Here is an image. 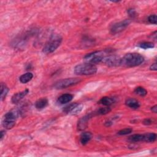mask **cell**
Segmentation results:
<instances>
[{"label":"cell","instance_id":"cell-1","mask_svg":"<svg viewBox=\"0 0 157 157\" xmlns=\"http://www.w3.org/2000/svg\"><path fill=\"white\" fill-rule=\"evenodd\" d=\"M144 57L138 53H128L125 55L121 61V65L125 67H135L141 65Z\"/></svg>","mask_w":157,"mask_h":157},{"label":"cell","instance_id":"cell-2","mask_svg":"<svg viewBox=\"0 0 157 157\" xmlns=\"http://www.w3.org/2000/svg\"><path fill=\"white\" fill-rule=\"evenodd\" d=\"M62 39V37L59 35H52L44 45L43 52L46 54L54 52L60 46Z\"/></svg>","mask_w":157,"mask_h":157},{"label":"cell","instance_id":"cell-3","mask_svg":"<svg viewBox=\"0 0 157 157\" xmlns=\"http://www.w3.org/2000/svg\"><path fill=\"white\" fill-rule=\"evenodd\" d=\"M97 72V67L91 63H82L77 65L74 68V72L77 75L90 76L95 74Z\"/></svg>","mask_w":157,"mask_h":157},{"label":"cell","instance_id":"cell-4","mask_svg":"<svg viewBox=\"0 0 157 157\" xmlns=\"http://www.w3.org/2000/svg\"><path fill=\"white\" fill-rule=\"evenodd\" d=\"M20 115V112L17 111H11L6 113L3 120V126L7 130L12 129L15 125L16 120Z\"/></svg>","mask_w":157,"mask_h":157},{"label":"cell","instance_id":"cell-5","mask_svg":"<svg viewBox=\"0 0 157 157\" xmlns=\"http://www.w3.org/2000/svg\"><path fill=\"white\" fill-rule=\"evenodd\" d=\"M81 80L79 78H67L58 80L55 83L54 86L56 89H64L75 86Z\"/></svg>","mask_w":157,"mask_h":157},{"label":"cell","instance_id":"cell-6","mask_svg":"<svg viewBox=\"0 0 157 157\" xmlns=\"http://www.w3.org/2000/svg\"><path fill=\"white\" fill-rule=\"evenodd\" d=\"M104 57V56L103 52L96 51L86 55L84 58H83V59H84L86 63H88L95 65L99 63L100 62H102V60Z\"/></svg>","mask_w":157,"mask_h":157},{"label":"cell","instance_id":"cell-7","mask_svg":"<svg viewBox=\"0 0 157 157\" xmlns=\"http://www.w3.org/2000/svg\"><path fill=\"white\" fill-rule=\"evenodd\" d=\"M122 58L116 55H109L104 57L102 60L103 63L109 67L119 66L121 65Z\"/></svg>","mask_w":157,"mask_h":157},{"label":"cell","instance_id":"cell-8","mask_svg":"<svg viewBox=\"0 0 157 157\" xmlns=\"http://www.w3.org/2000/svg\"><path fill=\"white\" fill-rule=\"evenodd\" d=\"M131 22V21L130 20L126 19L123 21H121L120 22L114 24L111 28V33L112 35H116L122 32L123 31H124L130 25Z\"/></svg>","mask_w":157,"mask_h":157},{"label":"cell","instance_id":"cell-9","mask_svg":"<svg viewBox=\"0 0 157 157\" xmlns=\"http://www.w3.org/2000/svg\"><path fill=\"white\" fill-rule=\"evenodd\" d=\"M91 117H92V115L89 114V115H87V116L82 117L78 122V124H77L78 130L80 131L84 130L87 128L88 122L89 120L91 118Z\"/></svg>","mask_w":157,"mask_h":157},{"label":"cell","instance_id":"cell-10","mask_svg":"<svg viewBox=\"0 0 157 157\" xmlns=\"http://www.w3.org/2000/svg\"><path fill=\"white\" fill-rule=\"evenodd\" d=\"M29 93V90L26 89L22 91L17 93L13 96L11 101L13 104H17Z\"/></svg>","mask_w":157,"mask_h":157},{"label":"cell","instance_id":"cell-11","mask_svg":"<svg viewBox=\"0 0 157 157\" xmlns=\"http://www.w3.org/2000/svg\"><path fill=\"white\" fill-rule=\"evenodd\" d=\"M125 104L128 107L133 109H137L140 107L139 102L134 98H128L125 101Z\"/></svg>","mask_w":157,"mask_h":157},{"label":"cell","instance_id":"cell-12","mask_svg":"<svg viewBox=\"0 0 157 157\" xmlns=\"http://www.w3.org/2000/svg\"><path fill=\"white\" fill-rule=\"evenodd\" d=\"M73 99V95L71 94H63L61 95L57 100V102L60 104H65L68 102H69Z\"/></svg>","mask_w":157,"mask_h":157},{"label":"cell","instance_id":"cell-13","mask_svg":"<svg viewBox=\"0 0 157 157\" xmlns=\"http://www.w3.org/2000/svg\"><path fill=\"white\" fill-rule=\"evenodd\" d=\"M92 138V134L90 132H84L82 133L80 136V142L83 145H85L88 144Z\"/></svg>","mask_w":157,"mask_h":157},{"label":"cell","instance_id":"cell-14","mask_svg":"<svg viewBox=\"0 0 157 157\" xmlns=\"http://www.w3.org/2000/svg\"><path fill=\"white\" fill-rule=\"evenodd\" d=\"M48 105V100L46 98H43L38 100L35 103V107L38 110L44 109Z\"/></svg>","mask_w":157,"mask_h":157},{"label":"cell","instance_id":"cell-15","mask_svg":"<svg viewBox=\"0 0 157 157\" xmlns=\"http://www.w3.org/2000/svg\"><path fill=\"white\" fill-rule=\"evenodd\" d=\"M114 102H115V100L114 98L108 97L102 98L98 102L99 104H101L103 106H108V107L112 105Z\"/></svg>","mask_w":157,"mask_h":157},{"label":"cell","instance_id":"cell-16","mask_svg":"<svg viewBox=\"0 0 157 157\" xmlns=\"http://www.w3.org/2000/svg\"><path fill=\"white\" fill-rule=\"evenodd\" d=\"M156 139V134L153 133L144 134V141L146 142H153Z\"/></svg>","mask_w":157,"mask_h":157},{"label":"cell","instance_id":"cell-17","mask_svg":"<svg viewBox=\"0 0 157 157\" xmlns=\"http://www.w3.org/2000/svg\"><path fill=\"white\" fill-rule=\"evenodd\" d=\"M33 77V74L31 72H27L25 74L21 76L19 78L20 82L22 83H26L29 82Z\"/></svg>","mask_w":157,"mask_h":157},{"label":"cell","instance_id":"cell-18","mask_svg":"<svg viewBox=\"0 0 157 157\" xmlns=\"http://www.w3.org/2000/svg\"><path fill=\"white\" fill-rule=\"evenodd\" d=\"M128 140L131 142H139L144 141V134H133L129 137Z\"/></svg>","mask_w":157,"mask_h":157},{"label":"cell","instance_id":"cell-19","mask_svg":"<svg viewBox=\"0 0 157 157\" xmlns=\"http://www.w3.org/2000/svg\"><path fill=\"white\" fill-rule=\"evenodd\" d=\"M9 88L6 86V85L4 83H1V101H3L9 92Z\"/></svg>","mask_w":157,"mask_h":157},{"label":"cell","instance_id":"cell-20","mask_svg":"<svg viewBox=\"0 0 157 157\" xmlns=\"http://www.w3.org/2000/svg\"><path fill=\"white\" fill-rule=\"evenodd\" d=\"M134 93L140 97H145L147 94V90L142 87H138L136 88L134 90Z\"/></svg>","mask_w":157,"mask_h":157},{"label":"cell","instance_id":"cell-21","mask_svg":"<svg viewBox=\"0 0 157 157\" xmlns=\"http://www.w3.org/2000/svg\"><path fill=\"white\" fill-rule=\"evenodd\" d=\"M138 46L142 49H152L154 47V44L151 42H144L138 45Z\"/></svg>","mask_w":157,"mask_h":157},{"label":"cell","instance_id":"cell-22","mask_svg":"<svg viewBox=\"0 0 157 157\" xmlns=\"http://www.w3.org/2000/svg\"><path fill=\"white\" fill-rule=\"evenodd\" d=\"M111 111V109L109 107H106V108H101L97 110L95 113L97 115H106L108 113H109Z\"/></svg>","mask_w":157,"mask_h":157},{"label":"cell","instance_id":"cell-23","mask_svg":"<svg viewBox=\"0 0 157 157\" xmlns=\"http://www.w3.org/2000/svg\"><path fill=\"white\" fill-rule=\"evenodd\" d=\"M78 103H76V102H74V103H72V104H69L68 106H66L64 109H63V112L66 114H70L71 112L74 109V108L77 105Z\"/></svg>","mask_w":157,"mask_h":157},{"label":"cell","instance_id":"cell-24","mask_svg":"<svg viewBox=\"0 0 157 157\" xmlns=\"http://www.w3.org/2000/svg\"><path fill=\"white\" fill-rule=\"evenodd\" d=\"M83 109V106L82 105V104H77V105L74 108V109H73L71 113L69 114L71 115H76V114H78L79 112H80L82 111Z\"/></svg>","mask_w":157,"mask_h":157},{"label":"cell","instance_id":"cell-25","mask_svg":"<svg viewBox=\"0 0 157 157\" xmlns=\"http://www.w3.org/2000/svg\"><path fill=\"white\" fill-rule=\"evenodd\" d=\"M133 131V130L130 128H125L123 130H120L118 132V134L121 135V136H124V135H127L130 133H131Z\"/></svg>","mask_w":157,"mask_h":157},{"label":"cell","instance_id":"cell-26","mask_svg":"<svg viewBox=\"0 0 157 157\" xmlns=\"http://www.w3.org/2000/svg\"><path fill=\"white\" fill-rule=\"evenodd\" d=\"M148 21L149 22L152 24H154L156 25L157 24V17L156 15H150L149 18H148Z\"/></svg>","mask_w":157,"mask_h":157},{"label":"cell","instance_id":"cell-27","mask_svg":"<svg viewBox=\"0 0 157 157\" xmlns=\"http://www.w3.org/2000/svg\"><path fill=\"white\" fill-rule=\"evenodd\" d=\"M128 13L130 15V16L132 18H134L137 16V14L136 10L134 9H129L128 10Z\"/></svg>","mask_w":157,"mask_h":157},{"label":"cell","instance_id":"cell-28","mask_svg":"<svg viewBox=\"0 0 157 157\" xmlns=\"http://www.w3.org/2000/svg\"><path fill=\"white\" fill-rule=\"evenodd\" d=\"M143 124L145 125H149L152 124V120L150 119H146L143 121Z\"/></svg>","mask_w":157,"mask_h":157},{"label":"cell","instance_id":"cell-29","mask_svg":"<svg viewBox=\"0 0 157 157\" xmlns=\"http://www.w3.org/2000/svg\"><path fill=\"white\" fill-rule=\"evenodd\" d=\"M150 69L152 70V71H156V69H157V65H156V63H155L152 64L150 66Z\"/></svg>","mask_w":157,"mask_h":157},{"label":"cell","instance_id":"cell-30","mask_svg":"<svg viewBox=\"0 0 157 157\" xmlns=\"http://www.w3.org/2000/svg\"><path fill=\"white\" fill-rule=\"evenodd\" d=\"M0 134H1V136H0V138H1V141H2L3 139L4 138V137L5 136L6 132H5V131L2 130V131H1V133H0Z\"/></svg>","mask_w":157,"mask_h":157},{"label":"cell","instance_id":"cell-31","mask_svg":"<svg viewBox=\"0 0 157 157\" xmlns=\"http://www.w3.org/2000/svg\"><path fill=\"white\" fill-rule=\"evenodd\" d=\"M151 110H152V111L153 113L156 114V113L157 112V106L155 105V106H153V107L151 108Z\"/></svg>","mask_w":157,"mask_h":157}]
</instances>
